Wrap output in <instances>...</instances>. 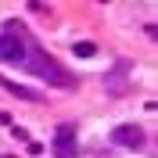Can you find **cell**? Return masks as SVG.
Masks as SVG:
<instances>
[{
  "label": "cell",
  "mask_w": 158,
  "mask_h": 158,
  "mask_svg": "<svg viewBox=\"0 0 158 158\" xmlns=\"http://www.w3.org/2000/svg\"><path fill=\"white\" fill-rule=\"evenodd\" d=\"M22 65H25V69H29L32 76L47 79V83H58V86H65V90H69V86H76V79H72L69 72L61 69V65H58L54 58H50V54H43V50H29Z\"/></svg>",
  "instance_id": "1"
},
{
  "label": "cell",
  "mask_w": 158,
  "mask_h": 158,
  "mask_svg": "<svg viewBox=\"0 0 158 158\" xmlns=\"http://www.w3.org/2000/svg\"><path fill=\"white\" fill-rule=\"evenodd\" d=\"M25 40H22V32H18V22L11 18L7 22V29L0 32V61H7V65H22L25 61Z\"/></svg>",
  "instance_id": "2"
},
{
  "label": "cell",
  "mask_w": 158,
  "mask_h": 158,
  "mask_svg": "<svg viewBox=\"0 0 158 158\" xmlns=\"http://www.w3.org/2000/svg\"><path fill=\"white\" fill-rule=\"evenodd\" d=\"M111 140H115L122 151H140V148H144V129L133 126V122H126V126L111 129Z\"/></svg>",
  "instance_id": "3"
},
{
  "label": "cell",
  "mask_w": 158,
  "mask_h": 158,
  "mask_svg": "<svg viewBox=\"0 0 158 158\" xmlns=\"http://www.w3.org/2000/svg\"><path fill=\"white\" fill-rule=\"evenodd\" d=\"M79 144H76V126L72 122H65V126H58V133H54V155L58 158H76Z\"/></svg>",
  "instance_id": "4"
},
{
  "label": "cell",
  "mask_w": 158,
  "mask_h": 158,
  "mask_svg": "<svg viewBox=\"0 0 158 158\" xmlns=\"http://www.w3.org/2000/svg\"><path fill=\"white\" fill-rule=\"evenodd\" d=\"M0 86L7 90V94H15V97H22V101H43V94H36V90H29V86H22V83H11V79H4V76H0Z\"/></svg>",
  "instance_id": "5"
},
{
  "label": "cell",
  "mask_w": 158,
  "mask_h": 158,
  "mask_svg": "<svg viewBox=\"0 0 158 158\" xmlns=\"http://www.w3.org/2000/svg\"><path fill=\"white\" fill-rule=\"evenodd\" d=\"M72 54H79V58H94V54H97V43L83 40V43H76V47H72Z\"/></svg>",
  "instance_id": "6"
},
{
  "label": "cell",
  "mask_w": 158,
  "mask_h": 158,
  "mask_svg": "<svg viewBox=\"0 0 158 158\" xmlns=\"http://www.w3.org/2000/svg\"><path fill=\"white\" fill-rule=\"evenodd\" d=\"M0 158H15V155H0Z\"/></svg>",
  "instance_id": "7"
}]
</instances>
